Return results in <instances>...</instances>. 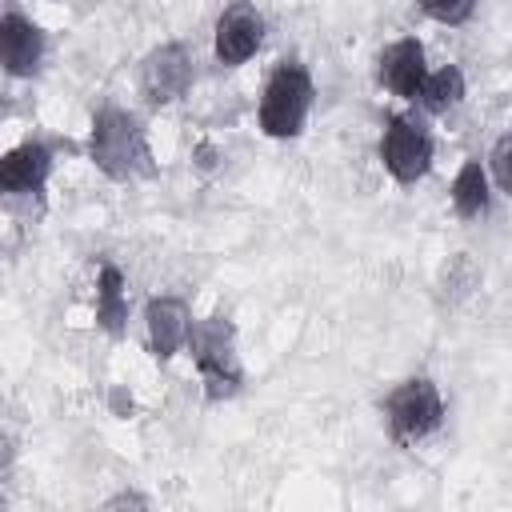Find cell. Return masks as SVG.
Masks as SVG:
<instances>
[{
  "label": "cell",
  "instance_id": "6da1fadb",
  "mask_svg": "<svg viewBox=\"0 0 512 512\" xmlns=\"http://www.w3.org/2000/svg\"><path fill=\"white\" fill-rule=\"evenodd\" d=\"M88 160L108 180H132V176L152 172V152H148L140 120L112 104L100 108L92 116V132H88Z\"/></svg>",
  "mask_w": 512,
  "mask_h": 512
},
{
  "label": "cell",
  "instance_id": "7a4b0ae2",
  "mask_svg": "<svg viewBox=\"0 0 512 512\" xmlns=\"http://www.w3.org/2000/svg\"><path fill=\"white\" fill-rule=\"evenodd\" d=\"M312 100H316V88H312V76L300 60H280L260 92V132L272 136V140H292L304 132L308 124V112H312Z\"/></svg>",
  "mask_w": 512,
  "mask_h": 512
},
{
  "label": "cell",
  "instance_id": "3957f363",
  "mask_svg": "<svg viewBox=\"0 0 512 512\" xmlns=\"http://www.w3.org/2000/svg\"><path fill=\"white\" fill-rule=\"evenodd\" d=\"M188 348H192V360H196V372L204 380L208 400H228V396L240 392L244 372H240V360H236V332L224 316L192 320Z\"/></svg>",
  "mask_w": 512,
  "mask_h": 512
},
{
  "label": "cell",
  "instance_id": "277c9868",
  "mask_svg": "<svg viewBox=\"0 0 512 512\" xmlns=\"http://www.w3.org/2000/svg\"><path fill=\"white\" fill-rule=\"evenodd\" d=\"M384 416L396 444H420L444 424V396L432 376H408L388 392Z\"/></svg>",
  "mask_w": 512,
  "mask_h": 512
},
{
  "label": "cell",
  "instance_id": "5b68a950",
  "mask_svg": "<svg viewBox=\"0 0 512 512\" xmlns=\"http://www.w3.org/2000/svg\"><path fill=\"white\" fill-rule=\"evenodd\" d=\"M380 164L404 188L424 180L432 168V136L408 116H388L384 136H380Z\"/></svg>",
  "mask_w": 512,
  "mask_h": 512
},
{
  "label": "cell",
  "instance_id": "8992f818",
  "mask_svg": "<svg viewBox=\"0 0 512 512\" xmlns=\"http://www.w3.org/2000/svg\"><path fill=\"white\" fill-rule=\"evenodd\" d=\"M188 88H192V56L184 44H160L144 56L140 92L148 104H156V108L176 104L180 96H188Z\"/></svg>",
  "mask_w": 512,
  "mask_h": 512
},
{
  "label": "cell",
  "instance_id": "52a82bcc",
  "mask_svg": "<svg viewBox=\"0 0 512 512\" xmlns=\"http://www.w3.org/2000/svg\"><path fill=\"white\" fill-rule=\"evenodd\" d=\"M264 44V16L256 12V4L236 0L220 12L216 32H212V52L224 68H236L244 60H252Z\"/></svg>",
  "mask_w": 512,
  "mask_h": 512
},
{
  "label": "cell",
  "instance_id": "ba28073f",
  "mask_svg": "<svg viewBox=\"0 0 512 512\" xmlns=\"http://www.w3.org/2000/svg\"><path fill=\"white\" fill-rule=\"evenodd\" d=\"M380 84L400 96V100H420V88L428 80V64H424V44L416 36H400L380 52V68H376Z\"/></svg>",
  "mask_w": 512,
  "mask_h": 512
},
{
  "label": "cell",
  "instance_id": "9c48e42d",
  "mask_svg": "<svg viewBox=\"0 0 512 512\" xmlns=\"http://www.w3.org/2000/svg\"><path fill=\"white\" fill-rule=\"evenodd\" d=\"M0 48H4V72L8 76H32L44 60V32L24 12L8 8L0 20Z\"/></svg>",
  "mask_w": 512,
  "mask_h": 512
},
{
  "label": "cell",
  "instance_id": "30bf717a",
  "mask_svg": "<svg viewBox=\"0 0 512 512\" xmlns=\"http://www.w3.org/2000/svg\"><path fill=\"white\" fill-rule=\"evenodd\" d=\"M48 176H52V152L40 140H24L12 152H4V160H0V188L12 196L44 192Z\"/></svg>",
  "mask_w": 512,
  "mask_h": 512
},
{
  "label": "cell",
  "instance_id": "8fae6325",
  "mask_svg": "<svg viewBox=\"0 0 512 512\" xmlns=\"http://www.w3.org/2000/svg\"><path fill=\"white\" fill-rule=\"evenodd\" d=\"M144 324H148V340L156 360H172L192 332V312L180 296H152L144 308Z\"/></svg>",
  "mask_w": 512,
  "mask_h": 512
},
{
  "label": "cell",
  "instance_id": "7c38bea8",
  "mask_svg": "<svg viewBox=\"0 0 512 512\" xmlns=\"http://www.w3.org/2000/svg\"><path fill=\"white\" fill-rule=\"evenodd\" d=\"M452 208L460 220H480L492 204V192H488V168L480 160H464L460 172L452 176Z\"/></svg>",
  "mask_w": 512,
  "mask_h": 512
},
{
  "label": "cell",
  "instance_id": "4fadbf2b",
  "mask_svg": "<svg viewBox=\"0 0 512 512\" xmlns=\"http://www.w3.org/2000/svg\"><path fill=\"white\" fill-rule=\"evenodd\" d=\"M128 320V296H124V276L116 264H104L96 276V324L108 332H120Z\"/></svg>",
  "mask_w": 512,
  "mask_h": 512
},
{
  "label": "cell",
  "instance_id": "5bb4252c",
  "mask_svg": "<svg viewBox=\"0 0 512 512\" xmlns=\"http://www.w3.org/2000/svg\"><path fill=\"white\" fill-rule=\"evenodd\" d=\"M460 100H464V72H460L456 64H444V68L428 72V80H424V88H420V104H424L432 116L452 112Z\"/></svg>",
  "mask_w": 512,
  "mask_h": 512
},
{
  "label": "cell",
  "instance_id": "9a60e30c",
  "mask_svg": "<svg viewBox=\"0 0 512 512\" xmlns=\"http://www.w3.org/2000/svg\"><path fill=\"white\" fill-rule=\"evenodd\" d=\"M488 172H492L496 188L512 196V128H504V132L496 136V144H492V152H488Z\"/></svg>",
  "mask_w": 512,
  "mask_h": 512
},
{
  "label": "cell",
  "instance_id": "2e32d148",
  "mask_svg": "<svg viewBox=\"0 0 512 512\" xmlns=\"http://www.w3.org/2000/svg\"><path fill=\"white\" fill-rule=\"evenodd\" d=\"M424 16H432L436 24H464L476 12V0H416Z\"/></svg>",
  "mask_w": 512,
  "mask_h": 512
},
{
  "label": "cell",
  "instance_id": "e0dca14e",
  "mask_svg": "<svg viewBox=\"0 0 512 512\" xmlns=\"http://www.w3.org/2000/svg\"><path fill=\"white\" fill-rule=\"evenodd\" d=\"M124 504H132V508H148V500H144V496H136V492H120V496H112L104 508H124Z\"/></svg>",
  "mask_w": 512,
  "mask_h": 512
}]
</instances>
